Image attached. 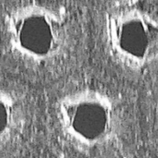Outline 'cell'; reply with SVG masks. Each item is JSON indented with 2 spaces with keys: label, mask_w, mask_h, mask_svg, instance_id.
<instances>
[{
  "label": "cell",
  "mask_w": 158,
  "mask_h": 158,
  "mask_svg": "<svg viewBox=\"0 0 158 158\" xmlns=\"http://www.w3.org/2000/svg\"><path fill=\"white\" fill-rule=\"evenodd\" d=\"M54 115L62 139L83 155L111 150L125 131L119 100L98 88L81 87L62 94L55 103Z\"/></svg>",
  "instance_id": "7a4b0ae2"
},
{
  "label": "cell",
  "mask_w": 158,
  "mask_h": 158,
  "mask_svg": "<svg viewBox=\"0 0 158 158\" xmlns=\"http://www.w3.org/2000/svg\"><path fill=\"white\" fill-rule=\"evenodd\" d=\"M101 35L109 57L140 73L158 63V15L139 1H116L103 11Z\"/></svg>",
  "instance_id": "3957f363"
},
{
  "label": "cell",
  "mask_w": 158,
  "mask_h": 158,
  "mask_svg": "<svg viewBox=\"0 0 158 158\" xmlns=\"http://www.w3.org/2000/svg\"><path fill=\"white\" fill-rule=\"evenodd\" d=\"M27 124L26 108L13 90L0 85V149L18 141Z\"/></svg>",
  "instance_id": "277c9868"
},
{
  "label": "cell",
  "mask_w": 158,
  "mask_h": 158,
  "mask_svg": "<svg viewBox=\"0 0 158 158\" xmlns=\"http://www.w3.org/2000/svg\"><path fill=\"white\" fill-rule=\"evenodd\" d=\"M0 29L9 56L23 66L35 69L60 62L74 42L70 16L56 4L18 3L5 11Z\"/></svg>",
  "instance_id": "6da1fadb"
},
{
  "label": "cell",
  "mask_w": 158,
  "mask_h": 158,
  "mask_svg": "<svg viewBox=\"0 0 158 158\" xmlns=\"http://www.w3.org/2000/svg\"><path fill=\"white\" fill-rule=\"evenodd\" d=\"M156 125L158 127V102L156 104Z\"/></svg>",
  "instance_id": "5b68a950"
}]
</instances>
